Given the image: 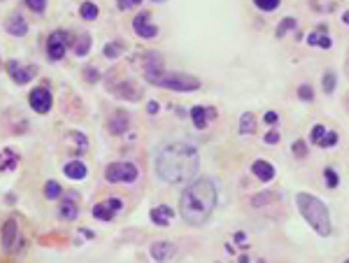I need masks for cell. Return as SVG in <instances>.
I'll list each match as a JSON object with an SVG mask.
<instances>
[{
  "label": "cell",
  "mask_w": 349,
  "mask_h": 263,
  "mask_svg": "<svg viewBox=\"0 0 349 263\" xmlns=\"http://www.w3.org/2000/svg\"><path fill=\"white\" fill-rule=\"evenodd\" d=\"M256 128V122H254V114L252 112H247V114H242L240 119V133L242 135H252Z\"/></svg>",
  "instance_id": "obj_20"
},
{
  "label": "cell",
  "mask_w": 349,
  "mask_h": 263,
  "mask_svg": "<svg viewBox=\"0 0 349 263\" xmlns=\"http://www.w3.org/2000/svg\"><path fill=\"white\" fill-rule=\"evenodd\" d=\"M26 5L33 10V12H44L47 7V0H26Z\"/></svg>",
  "instance_id": "obj_28"
},
{
  "label": "cell",
  "mask_w": 349,
  "mask_h": 263,
  "mask_svg": "<svg viewBox=\"0 0 349 263\" xmlns=\"http://www.w3.org/2000/svg\"><path fill=\"white\" fill-rule=\"evenodd\" d=\"M298 96H300V100H312V86H308V84H305V86H300L298 88Z\"/></svg>",
  "instance_id": "obj_32"
},
{
  "label": "cell",
  "mask_w": 349,
  "mask_h": 263,
  "mask_svg": "<svg viewBox=\"0 0 349 263\" xmlns=\"http://www.w3.org/2000/svg\"><path fill=\"white\" fill-rule=\"evenodd\" d=\"M182 216L191 226H202L208 224L216 208V189L212 180H196L184 189L180 200Z\"/></svg>",
  "instance_id": "obj_2"
},
{
  "label": "cell",
  "mask_w": 349,
  "mask_h": 263,
  "mask_svg": "<svg viewBox=\"0 0 349 263\" xmlns=\"http://www.w3.org/2000/svg\"><path fill=\"white\" fill-rule=\"evenodd\" d=\"M294 154L298 156V158H302V156L308 154V144H305V142H302V140H298V142H296V144H294Z\"/></svg>",
  "instance_id": "obj_31"
},
{
  "label": "cell",
  "mask_w": 349,
  "mask_h": 263,
  "mask_svg": "<svg viewBox=\"0 0 349 263\" xmlns=\"http://www.w3.org/2000/svg\"><path fill=\"white\" fill-rule=\"evenodd\" d=\"M296 202H298V210H300V214L305 216V222H308L319 236H330L333 228H330L328 208H326L319 198H314L312 194H298V196H296Z\"/></svg>",
  "instance_id": "obj_4"
},
{
  "label": "cell",
  "mask_w": 349,
  "mask_h": 263,
  "mask_svg": "<svg viewBox=\"0 0 349 263\" xmlns=\"http://www.w3.org/2000/svg\"><path fill=\"white\" fill-rule=\"evenodd\" d=\"M14 242H16V222L10 219L5 224V228H2V247H5V252H12Z\"/></svg>",
  "instance_id": "obj_15"
},
{
  "label": "cell",
  "mask_w": 349,
  "mask_h": 263,
  "mask_svg": "<svg viewBox=\"0 0 349 263\" xmlns=\"http://www.w3.org/2000/svg\"><path fill=\"white\" fill-rule=\"evenodd\" d=\"M121 210H124V200H121V198H110V200L96 205V208H94V216H96V219H100V222H112L114 214H116V212H121Z\"/></svg>",
  "instance_id": "obj_7"
},
{
  "label": "cell",
  "mask_w": 349,
  "mask_h": 263,
  "mask_svg": "<svg viewBox=\"0 0 349 263\" xmlns=\"http://www.w3.org/2000/svg\"><path fill=\"white\" fill-rule=\"evenodd\" d=\"M86 80L88 82H96V70H94V68H88V70H86Z\"/></svg>",
  "instance_id": "obj_39"
},
{
  "label": "cell",
  "mask_w": 349,
  "mask_h": 263,
  "mask_svg": "<svg viewBox=\"0 0 349 263\" xmlns=\"http://www.w3.org/2000/svg\"><path fill=\"white\" fill-rule=\"evenodd\" d=\"M316 144H319V147H324V149H328V147H336L338 144V133H333V130H328V133L324 135L322 140L316 142Z\"/></svg>",
  "instance_id": "obj_22"
},
{
  "label": "cell",
  "mask_w": 349,
  "mask_h": 263,
  "mask_svg": "<svg viewBox=\"0 0 349 263\" xmlns=\"http://www.w3.org/2000/svg\"><path fill=\"white\" fill-rule=\"evenodd\" d=\"M275 122H277L275 112H266V124H275Z\"/></svg>",
  "instance_id": "obj_37"
},
{
  "label": "cell",
  "mask_w": 349,
  "mask_h": 263,
  "mask_svg": "<svg viewBox=\"0 0 349 263\" xmlns=\"http://www.w3.org/2000/svg\"><path fill=\"white\" fill-rule=\"evenodd\" d=\"M105 177H108V182L116 184V182H135L138 180V168H135L133 163H112L108 170H105Z\"/></svg>",
  "instance_id": "obj_5"
},
{
  "label": "cell",
  "mask_w": 349,
  "mask_h": 263,
  "mask_svg": "<svg viewBox=\"0 0 349 263\" xmlns=\"http://www.w3.org/2000/svg\"><path fill=\"white\" fill-rule=\"evenodd\" d=\"M161 58L158 54H149L147 66H144V74H147V82L152 84H158V86L172 88V91H196L200 86V82L196 77H188V74H168L161 70Z\"/></svg>",
  "instance_id": "obj_3"
},
{
  "label": "cell",
  "mask_w": 349,
  "mask_h": 263,
  "mask_svg": "<svg viewBox=\"0 0 349 263\" xmlns=\"http://www.w3.org/2000/svg\"><path fill=\"white\" fill-rule=\"evenodd\" d=\"M208 116H214V110H205V108H194L191 110V119H194L196 128L198 130H205L208 126Z\"/></svg>",
  "instance_id": "obj_17"
},
{
  "label": "cell",
  "mask_w": 349,
  "mask_h": 263,
  "mask_svg": "<svg viewBox=\"0 0 349 263\" xmlns=\"http://www.w3.org/2000/svg\"><path fill=\"white\" fill-rule=\"evenodd\" d=\"M266 142H268V144H277V142H280V133H268L266 135Z\"/></svg>",
  "instance_id": "obj_35"
},
{
  "label": "cell",
  "mask_w": 349,
  "mask_h": 263,
  "mask_svg": "<svg viewBox=\"0 0 349 263\" xmlns=\"http://www.w3.org/2000/svg\"><path fill=\"white\" fill-rule=\"evenodd\" d=\"M156 172L168 184H186L200 168V156L194 144L184 140L166 142L156 154Z\"/></svg>",
  "instance_id": "obj_1"
},
{
  "label": "cell",
  "mask_w": 349,
  "mask_h": 263,
  "mask_svg": "<svg viewBox=\"0 0 349 263\" xmlns=\"http://www.w3.org/2000/svg\"><path fill=\"white\" fill-rule=\"evenodd\" d=\"M138 2H140V0H116L119 10H130V7H135Z\"/></svg>",
  "instance_id": "obj_34"
},
{
  "label": "cell",
  "mask_w": 349,
  "mask_h": 263,
  "mask_svg": "<svg viewBox=\"0 0 349 263\" xmlns=\"http://www.w3.org/2000/svg\"><path fill=\"white\" fill-rule=\"evenodd\" d=\"M256 2V7L258 10H263V12H272V10H277L280 7V2L282 0H254Z\"/></svg>",
  "instance_id": "obj_23"
},
{
  "label": "cell",
  "mask_w": 349,
  "mask_h": 263,
  "mask_svg": "<svg viewBox=\"0 0 349 263\" xmlns=\"http://www.w3.org/2000/svg\"><path fill=\"white\" fill-rule=\"evenodd\" d=\"M147 110H149V114H156L158 112V102H149Z\"/></svg>",
  "instance_id": "obj_38"
},
{
  "label": "cell",
  "mask_w": 349,
  "mask_h": 263,
  "mask_svg": "<svg viewBox=\"0 0 349 263\" xmlns=\"http://www.w3.org/2000/svg\"><path fill=\"white\" fill-rule=\"evenodd\" d=\"M58 212H60V216H63L66 222H74V219H77V212H80V210H77L74 200H63V205H60Z\"/></svg>",
  "instance_id": "obj_19"
},
{
  "label": "cell",
  "mask_w": 349,
  "mask_h": 263,
  "mask_svg": "<svg viewBox=\"0 0 349 263\" xmlns=\"http://www.w3.org/2000/svg\"><path fill=\"white\" fill-rule=\"evenodd\" d=\"M152 222L156 224V226H161V228H166V226H170V219L174 216L172 208H168V205H158V208L152 210Z\"/></svg>",
  "instance_id": "obj_10"
},
{
  "label": "cell",
  "mask_w": 349,
  "mask_h": 263,
  "mask_svg": "<svg viewBox=\"0 0 349 263\" xmlns=\"http://www.w3.org/2000/svg\"><path fill=\"white\" fill-rule=\"evenodd\" d=\"M126 130V116H121V122L119 119H114V122L110 124V133L116 135V133H124Z\"/></svg>",
  "instance_id": "obj_27"
},
{
  "label": "cell",
  "mask_w": 349,
  "mask_h": 263,
  "mask_svg": "<svg viewBox=\"0 0 349 263\" xmlns=\"http://www.w3.org/2000/svg\"><path fill=\"white\" fill-rule=\"evenodd\" d=\"M88 47H91V38H88V35H82V40L77 42L74 52H77V56H86L88 54Z\"/></svg>",
  "instance_id": "obj_25"
},
{
  "label": "cell",
  "mask_w": 349,
  "mask_h": 263,
  "mask_svg": "<svg viewBox=\"0 0 349 263\" xmlns=\"http://www.w3.org/2000/svg\"><path fill=\"white\" fill-rule=\"evenodd\" d=\"M324 91L326 94L336 91V72H326V77H324Z\"/></svg>",
  "instance_id": "obj_26"
},
{
  "label": "cell",
  "mask_w": 349,
  "mask_h": 263,
  "mask_svg": "<svg viewBox=\"0 0 349 263\" xmlns=\"http://www.w3.org/2000/svg\"><path fill=\"white\" fill-rule=\"evenodd\" d=\"M342 21H344V24H347V26H349V12H344V14H342Z\"/></svg>",
  "instance_id": "obj_40"
},
{
  "label": "cell",
  "mask_w": 349,
  "mask_h": 263,
  "mask_svg": "<svg viewBox=\"0 0 349 263\" xmlns=\"http://www.w3.org/2000/svg\"><path fill=\"white\" fill-rule=\"evenodd\" d=\"M174 254H177V247H174L172 242H156L154 247H152V256H154L156 261H170Z\"/></svg>",
  "instance_id": "obj_11"
},
{
  "label": "cell",
  "mask_w": 349,
  "mask_h": 263,
  "mask_svg": "<svg viewBox=\"0 0 349 263\" xmlns=\"http://www.w3.org/2000/svg\"><path fill=\"white\" fill-rule=\"evenodd\" d=\"M10 72H12V80L16 82V84H26V82L33 80V68H21L16 61L10 63Z\"/></svg>",
  "instance_id": "obj_13"
},
{
  "label": "cell",
  "mask_w": 349,
  "mask_h": 263,
  "mask_svg": "<svg viewBox=\"0 0 349 263\" xmlns=\"http://www.w3.org/2000/svg\"><path fill=\"white\" fill-rule=\"evenodd\" d=\"M5 28H7V33H10V35H14V38H21V35H26L28 24H26V19H24V16L14 14L12 19L5 24Z\"/></svg>",
  "instance_id": "obj_14"
},
{
  "label": "cell",
  "mask_w": 349,
  "mask_h": 263,
  "mask_svg": "<svg viewBox=\"0 0 349 263\" xmlns=\"http://www.w3.org/2000/svg\"><path fill=\"white\" fill-rule=\"evenodd\" d=\"M308 42L312 44V47H324V49H328L330 47V40L326 38V28H319L316 33H312L308 38Z\"/></svg>",
  "instance_id": "obj_18"
},
{
  "label": "cell",
  "mask_w": 349,
  "mask_h": 263,
  "mask_svg": "<svg viewBox=\"0 0 349 263\" xmlns=\"http://www.w3.org/2000/svg\"><path fill=\"white\" fill-rule=\"evenodd\" d=\"M121 49H124V47L116 44V42H114V44H108V47H105V56H108V58H116V56L121 54Z\"/></svg>",
  "instance_id": "obj_29"
},
{
  "label": "cell",
  "mask_w": 349,
  "mask_h": 263,
  "mask_svg": "<svg viewBox=\"0 0 349 263\" xmlns=\"http://www.w3.org/2000/svg\"><path fill=\"white\" fill-rule=\"evenodd\" d=\"M60 194H63V186H58L56 182H47V186H44V196L54 200V198H58Z\"/></svg>",
  "instance_id": "obj_24"
},
{
  "label": "cell",
  "mask_w": 349,
  "mask_h": 263,
  "mask_svg": "<svg viewBox=\"0 0 349 263\" xmlns=\"http://www.w3.org/2000/svg\"><path fill=\"white\" fill-rule=\"evenodd\" d=\"M66 47H68V33H63V30H56L47 42V52L54 61H60L66 56Z\"/></svg>",
  "instance_id": "obj_8"
},
{
  "label": "cell",
  "mask_w": 349,
  "mask_h": 263,
  "mask_svg": "<svg viewBox=\"0 0 349 263\" xmlns=\"http://www.w3.org/2000/svg\"><path fill=\"white\" fill-rule=\"evenodd\" d=\"M28 102H30V108H33L38 114H47L49 110H52V105H54V98H52V91H49V88L40 86V88H33V91H30Z\"/></svg>",
  "instance_id": "obj_6"
},
{
  "label": "cell",
  "mask_w": 349,
  "mask_h": 263,
  "mask_svg": "<svg viewBox=\"0 0 349 263\" xmlns=\"http://www.w3.org/2000/svg\"><path fill=\"white\" fill-rule=\"evenodd\" d=\"M235 240H238L240 247H247V236H244V233H235Z\"/></svg>",
  "instance_id": "obj_36"
},
{
  "label": "cell",
  "mask_w": 349,
  "mask_h": 263,
  "mask_svg": "<svg viewBox=\"0 0 349 263\" xmlns=\"http://www.w3.org/2000/svg\"><path fill=\"white\" fill-rule=\"evenodd\" d=\"M133 28L138 30V35H140V38H144V40H152V38H156V35H158V26L149 24V14H140V16L133 21Z\"/></svg>",
  "instance_id": "obj_9"
},
{
  "label": "cell",
  "mask_w": 349,
  "mask_h": 263,
  "mask_svg": "<svg viewBox=\"0 0 349 263\" xmlns=\"http://www.w3.org/2000/svg\"><path fill=\"white\" fill-rule=\"evenodd\" d=\"M252 172H254L261 182H272L275 180V168H272V163L268 161H256L252 166Z\"/></svg>",
  "instance_id": "obj_12"
},
{
  "label": "cell",
  "mask_w": 349,
  "mask_h": 263,
  "mask_svg": "<svg viewBox=\"0 0 349 263\" xmlns=\"http://www.w3.org/2000/svg\"><path fill=\"white\" fill-rule=\"evenodd\" d=\"M80 12H82V19H86V21L98 19V7H96L94 2H84Z\"/></svg>",
  "instance_id": "obj_21"
},
{
  "label": "cell",
  "mask_w": 349,
  "mask_h": 263,
  "mask_svg": "<svg viewBox=\"0 0 349 263\" xmlns=\"http://www.w3.org/2000/svg\"><path fill=\"white\" fill-rule=\"evenodd\" d=\"M296 26V19H286V21H282V26H280V30H277V35L282 38L284 35V30H291V28Z\"/></svg>",
  "instance_id": "obj_33"
},
{
  "label": "cell",
  "mask_w": 349,
  "mask_h": 263,
  "mask_svg": "<svg viewBox=\"0 0 349 263\" xmlns=\"http://www.w3.org/2000/svg\"><path fill=\"white\" fill-rule=\"evenodd\" d=\"M324 172H326V182H328V186H330V189H336V186H338V175H336V170H333V168H326Z\"/></svg>",
  "instance_id": "obj_30"
},
{
  "label": "cell",
  "mask_w": 349,
  "mask_h": 263,
  "mask_svg": "<svg viewBox=\"0 0 349 263\" xmlns=\"http://www.w3.org/2000/svg\"><path fill=\"white\" fill-rule=\"evenodd\" d=\"M156 2H163V0H156Z\"/></svg>",
  "instance_id": "obj_41"
},
{
  "label": "cell",
  "mask_w": 349,
  "mask_h": 263,
  "mask_svg": "<svg viewBox=\"0 0 349 263\" xmlns=\"http://www.w3.org/2000/svg\"><path fill=\"white\" fill-rule=\"evenodd\" d=\"M63 172H66L68 177H70V180H74V182H80V180H84V177H86V166H84V163L82 161H70L66 166V168H63Z\"/></svg>",
  "instance_id": "obj_16"
}]
</instances>
